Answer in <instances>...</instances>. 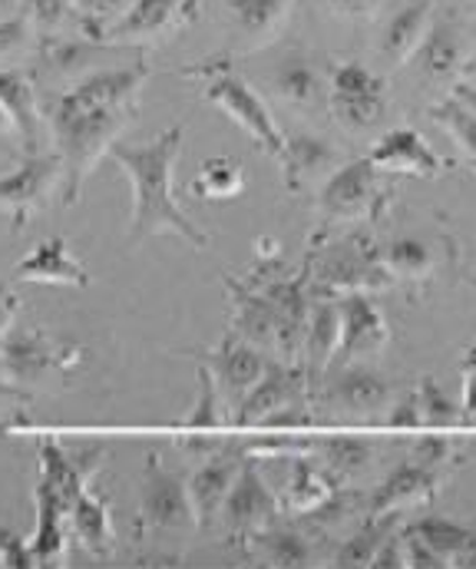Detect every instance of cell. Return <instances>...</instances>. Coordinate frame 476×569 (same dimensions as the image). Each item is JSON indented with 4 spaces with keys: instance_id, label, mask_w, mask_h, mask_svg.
Instances as JSON below:
<instances>
[{
    "instance_id": "cell-1",
    "label": "cell",
    "mask_w": 476,
    "mask_h": 569,
    "mask_svg": "<svg viewBox=\"0 0 476 569\" xmlns=\"http://www.w3.org/2000/svg\"><path fill=\"white\" fill-rule=\"evenodd\" d=\"M185 140V123H175L150 142H117L110 159L126 172L133 186L130 246H143L156 236H179L192 249H209V236L182 212L175 199V162Z\"/></svg>"
},
{
    "instance_id": "cell-2",
    "label": "cell",
    "mask_w": 476,
    "mask_h": 569,
    "mask_svg": "<svg viewBox=\"0 0 476 569\" xmlns=\"http://www.w3.org/2000/svg\"><path fill=\"white\" fill-rule=\"evenodd\" d=\"M140 120V107H77L60 97L50 103L53 152L63 166V206H73L83 192L90 172L123 140V133Z\"/></svg>"
},
{
    "instance_id": "cell-3",
    "label": "cell",
    "mask_w": 476,
    "mask_h": 569,
    "mask_svg": "<svg viewBox=\"0 0 476 569\" xmlns=\"http://www.w3.org/2000/svg\"><path fill=\"white\" fill-rule=\"evenodd\" d=\"M100 453H93L90 460L70 457L53 437L40 440V473L53 480V487L60 490L67 513H70V530L77 533V540L93 553V557H107L113 550V520H110V507L90 490L87 477L100 467Z\"/></svg>"
},
{
    "instance_id": "cell-4",
    "label": "cell",
    "mask_w": 476,
    "mask_h": 569,
    "mask_svg": "<svg viewBox=\"0 0 476 569\" xmlns=\"http://www.w3.org/2000/svg\"><path fill=\"white\" fill-rule=\"evenodd\" d=\"M308 401H312V388H308V378H305L302 365L269 358L265 375L255 381V388L232 411L229 425L272 427V430L308 425Z\"/></svg>"
},
{
    "instance_id": "cell-5",
    "label": "cell",
    "mask_w": 476,
    "mask_h": 569,
    "mask_svg": "<svg viewBox=\"0 0 476 569\" xmlns=\"http://www.w3.org/2000/svg\"><path fill=\"white\" fill-rule=\"evenodd\" d=\"M391 199L394 189L387 186V179H381V169H374L367 159L337 166L317 189V209L324 226L377 222L387 212Z\"/></svg>"
},
{
    "instance_id": "cell-6",
    "label": "cell",
    "mask_w": 476,
    "mask_h": 569,
    "mask_svg": "<svg viewBox=\"0 0 476 569\" xmlns=\"http://www.w3.org/2000/svg\"><path fill=\"white\" fill-rule=\"evenodd\" d=\"M324 100L337 127L361 137V133H371L377 123H384L391 90H387V80L367 70L364 63L344 60V63H331Z\"/></svg>"
},
{
    "instance_id": "cell-7",
    "label": "cell",
    "mask_w": 476,
    "mask_h": 569,
    "mask_svg": "<svg viewBox=\"0 0 476 569\" xmlns=\"http://www.w3.org/2000/svg\"><path fill=\"white\" fill-rule=\"evenodd\" d=\"M202 100L219 107L225 117H232L245 133L249 140L255 142L262 152H269L272 159L282 156V146H285V133L278 127V120L272 117L269 103L249 87V80H242L239 73L232 70H209L205 73V87H202Z\"/></svg>"
},
{
    "instance_id": "cell-8",
    "label": "cell",
    "mask_w": 476,
    "mask_h": 569,
    "mask_svg": "<svg viewBox=\"0 0 476 569\" xmlns=\"http://www.w3.org/2000/svg\"><path fill=\"white\" fill-rule=\"evenodd\" d=\"M63 189V166L57 152H30L23 162L0 176V216L10 219V229H27Z\"/></svg>"
},
{
    "instance_id": "cell-9",
    "label": "cell",
    "mask_w": 476,
    "mask_h": 569,
    "mask_svg": "<svg viewBox=\"0 0 476 569\" xmlns=\"http://www.w3.org/2000/svg\"><path fill=\"white\" fill-rule=\"evenodd\" d=\"M308 276L315 279L312 291L321 295H371V291H391L394 282L377 262V249L367 239L341 242L317 256L315 266H308Z\"/></svg>"
},
{
    "instance_id": "cell-10",
    "label": "cell",
    "mask_w": 476,
    "mask_h": 569,
    "mask_svg": "<svg viewBox=\"0 0 476 569\" xmlns=\"http://www.w3.org/2000/svg\"><path fill=\"white\" fill-rule=\"evenodd\" d=\"M136 523L143 533H179L195 527L192 500H189V480L169 467H162L156 453L146 457L143 480H140V513Z\"/></svg>"
},
{
    "instance_id": "cell-11",
    "label": "cell",
    "mask_w": 476,
    "mask_h": 569,
    "mask_svg": "<svg viewBox=\"0 0 476 569\" xmlns=\"http://www.w3.org/2000/svg\"><path fill=\"white\" fill-rule=\"evenodd\" d=\"M222 523H225V533L235 547L245 550V543L262 533L265 527L278 523L282 520V507H278V497L272 493V487L265 483V477L259 473L255 460L245 457L225 503H222Z\"/></svg>"
},
{
    "instance_id": "cell-12",
    "label": "cell",
    "mask_w": 476,
    "mask_h": 569,
    "mask_svg": "<svg viewBox=\"0 0 476 569\" xmlns=\"http://www.w3.org/2000/svg\"><path fill=\"white\" fill-rule=\"evenodd\" d=\"M215 381V391H219V401L225 408V418H232V411L242 405V398L255 388V381L265 375L269 368V358L265 351L239 341L235 335H229L222 345H215L212 351L199 355Z\"/></svg>"
},
{
    "instance_id": "cell-13",
    "label": "cell",
    "mask_w": 476,
    "mask_h": 569,
    "mask_svg": "<svg viewBox=\"0 0 476 569\" xmlns=\"http://www.w3.org/2000/svg\"><path fill=\"white\" fill-rule=\"evenodd\" d=\"M70 361L60 358V348L53 338H47L37 325L30 328H10L3 338H0V371L20 385V388H37L43 385L50 375L63 371Z\"/></svg>"
},
{
    "instance_id": "cell-14",
    "label": "cell",
    "mask_w": 476,
    "mask_h": 569,
    "mask_svg": "<svg viewBox=\"0 0 476 569\" xmlns=\"http://www.w3.org/2000/svg\"><path fill=\"white\" fill-rule=\"evenodd\" d=\"M414 57L421 63V73L444 87H454L464 73H470V37L460 13L447 10L434 17Z\"/></svg>"
},
{
    "instance_id": "cell-15",
    "label": "cell",
    "mask_w": 476,
    "mask_h": 569,
    "mask_svg": "<svg viewBox=\"0 0 476 569\" xmlns=\"http://www.w3.org/2000/svg\"><path fill=\"white\" fill-rule=\"evenodd\" d=\"M391 345V325L371 295H344L341 298V341L331 368H344L364 358L381 355Z\"/></svg>"
},
{
    "instance_id": "cell-16",
    "label": "cell",
    "mask_w": 476,
    "mask_h": 569,
    "mask_svg": "<svg viewBox=\"0 0 476 569\" xmlns=\"http://www.w3.org/2000/svg\"><path fill=\"white\" fill-rule=\"evenodd\" d=\"M195 20V0H133V7L100 37L113 47H140Z\"/></svg>"
},
{
    "instance_id": "cell-17",
    "label": "cell",
    "mask_w": 476,
    "mask_h": 569,
    "mask_svg": "<svg viewBox=\"0 0 476 569\" xmlns=\"http://www.w3.org/2000/svg\"><path fill=\"white\" fill-rule=\"evenodd\" d=\"M324 408L341 418L371 421L391 408V385L381 371L364 365H344L337 368L334 381L324 388Z\"/></svg>"
},
{
    "instance_id": "cell-18",
    "label": "cell",
    "mask_w": 476,
    "mask_h": 569,
    "mask_svg": "<svg viewBox=\"0 0 476 569\" xmlns=\"http://www.w3.org/2000/svg\"><path fill=\"white\" fill-rule=\"evenodd\" d=\"M367 162L381 172L394 176H417V179H437L450 169V162L424 140L414 127H394L371 146Z\"/></svg>"
},
{
    "instance_id": "cell-19",
    "label": "cell",
    "mask_w": 476,
    "mask_h": 569,
    "mask_svg": "<svg viewBox=\"0 0 476 569\" xmlns=\"http://www.w3.org/2000/svg\"><path fill=\"white\" fill-rule=\"evenodd\" d=\"M225 425H229V418L219 401L215 381H212L209 368L199 365V398H195V408L175 427V443L189 460H205L225 447V433H222Z\"/></svg>"
},
{
    "instance_id": "cell-20",
    "label": "cell",
    "mask_w": 476,
    "mask_h": 569,
    "mask_svg": "<svg viewBox=\"0 0 476 569\" xmlns=\"http://www.w3.org/2000/svg\"><path fill=\"white\" fill-rule=\"evenodd\" d=\"M242 463H245L242 447H229V443L222 450H215L212 457L199 460L195 473L189 477V500H192V513H195L199 530H209L219 520L222 503H225Z\"/></svg>"
},
{
    "instance_id": "cell-21",
    "label": "cell",
    "mask_w": 476,
    "mask_h": 569,
    "mask_svg": "<svg viewBox=\"0 0 476 569\" xmlns=\"http://www.w3.org/2000/svg\"><path fill=\"white\" fill-rule=\"evenodd\" d=\"M282 172H285V186L288 192H308V189H321L324 179L344 166V152L327 140V137H317V133H295V137H285V146H282Z\"/></svg>"
},
{
    "instance_id": "cell-22",
    "label": "cell",
    "mask_w": 476,
    "mask_h": 569,
    "mask_svg": "<svg viewBox=\"0 0 476 569\" xmlns=\"http://www.w3.org/2000/svg\"><path fill=\"white\" fill-rule=\"evenodd\" d=\"M229 288V301H232V331L239 341L259 348V351H275L278 355V311L275 305L262 295V288L249 282H239L232 276H222ZM272 355V358H275Z\"/></svg>"
},
{
    "instance_id": "cell-23",
    "label": "cell",
    "mask_w": 476,
    "mask_h": 569,
    "mask_svg": "<svg viewBox=\"0 0 476 569\" xmlns=\"http://www.w3.org/2000/svg\"><path fill=\"white\" fill-rule=\"evenodd\" d=\"M337 341H341V298L315 291L305 341H302V358H298V365H302V371L308 378L312 398L317 395V385H321V378L327 375V368L334 361Z\"/></svg>"
},
{
    "instance_id": "cell-24",
    "label": "cell",
    "mask_w": 476,
    "mask_h": 569,
    "mask_svg": "<svg viewBox=\"0 0 476 569\" xmlns=\"http://www.w3.org/2000/svg\"><path fill=\"white\" fill-rule=\"evenodd\" d=\"M444 480H447L444 470H427V467H417V463H404L391 477H384V483L367 497L364 513L377 517V513H391V510L394 513L417 510V507L431 503L440 493Z\"/></svg>"
},
{
    "instance_id": "cell-25",
    "label": "cell",
    "mask_w": 476,
    "mask_h": 569,
    "mask_svg": "<svg viewBox=\"0 0 476 569\" xmlns=\"http://www.w3.org/2000/svg\"><path fill=\"white\" fill-rule=\"evenodd\" d=\"M117 47L113 43H100V40H50L40 57H37V80L43 83H77L93 70L110 67V53Z\"/></svg>"
},
{
    "instance_id": "cell-26",
    "label": "cell",
    "mask_w": 476,
    "mask_h": 569,
    "mask_svg": "<svg viewBox=\"0 0 476 569\" xmlns=\"http://www.w3.org/2000/svg\"><path fill=\"white\" fill-rule=\"evenodd\" d=\"M17 282L30 284H57V288H90L93 276L87 266L70 252V246L57 236L40 246H33L13 269Z\"/></svg>"
},
{
    "instance_id": "cell-27",
    "label": "cell",
    "mask_w": 476,
    "mask_h": 569,
    "mask_svg": "<svg viewBox=\"0 0 476 569\" xmlns=\"http://www.w3.org/2000/svg\"><path fill=\"white\" fill-rule=\"evenodd\" d=\"M33 500H37V533H33V540L27 547H30L33 567H47V563H57L67 553L70 513H67V503H63L60 490L43 473H40V480L33 487Z\"/></svg>"
},
{
    "instance_id": "cell-28",
    "label": "cell",
    "mask_w": 476,
    "mask_h": 569,
    "mask_svg": "<svg viewBox=\"0 0 476 569\" xmlns=\"http://www.w3.org/2000/svg\"><path fill=\"white\" fill-rule=\"evenodd\" d=\"M0 110L10 120L13 137L20 140L23 152H37L40 149V127H43V110H40V93L37 83L20 73V70H7L0 67Z\"/></svg>"
},
{
    "instance_id": "cell-29",
    "label": "cell",
    "mask_w": 476,
    "mask_h": 569,
    "mask_svg": "<svg viewBox=\"0 0 476 569\" xmlns=\"http://www.w3.org/2000/svg\"><path fill=\"white\" fill-rule=\"evenodd\" d=\"M298 0H229V17L245 53H255L285 30Z\"/></svg>"
},
{
    "instance_id": "cell-30",
    "label": "cell",
    "mask_w": 476,
    "mask_h": 569,
    "mask_svg": "<svg viewBox=\"0 0 476 569\" xmlns=\"http://www.w3.org/2000/svg\"><path fill=\"white\" fill-rule=\"evenodd\" d=\"M431 20H434V0H407L381 27V53L394 67L411 63L417 47L424 43V33H427Z\"/></svg>"
},
{
    "instance_id": "cell-31",
    "label": "cell",
    "mask_w": 476,
    "mask_h": 569,
    "mask_svg": "<svg viewBox=\"0 0 476 569\" xmlns=\"http://www.w3.org/2000/svg\"><path fill=\"white\" fill-rule=\"evenodd\" d=\"M431 120L454 140V146H460L464 159L474 162L476 156V93H474V70L464 73L454 87L450 97L431 110Z\"/></svg>"
},
{
    "instance_id": "cell-32",
    "label": "cell",
    "mask_w": 476,
    "mask_h": 569,
    "mask_svg": "<svg viewBox=\"0 0 476 569\" xmlns=\"http://www.w3.org/2000/svg\"><path fill=\"white\" fill-rule=\"evenodd\" d=\"M245 553L259 557L265 567H315V547H312L308 533L298 530V527H278V523H272V527H265L262 533H255V537L245 543Z\"/></svg>"
},
{
    "instance_id": "cell-33",
    "label": "cell",
    "mask_w": 476,
    "mask_h": 569,
    "mask_svg": "<svg viewBox=\"0 0 476 569\" xmlns=\"http://www.w3.org/2000/svg\"><path fill=\"white\" fill-rule=\"evenodd\" d=\"M407 530L417 533L431 547V553L440 560V567H470L474 563L476 533L470 527H460L444 517H424V520L411 523Z\"/></svg>"
},
{
    "instance_id": "cell-34",
    "label": "cell",
    "mask_w": 476,
    "mask_h": 569,
    "mask_svg": "<svg viewBox=\"0 0 476 569\" xmlns=\"http://www.w3.org/2000/svg\"><path fill=\"white\" fill-rule=\"evenodd\" d=\"M272 87H275V97L288 107H298V110H312L324 100V83H321V73L312 63V57L305 53H288L275 63L272 70Z\"/></svg>"
},
{
    "instance_id": "cell-35",
    "label": "cell",
    "mask_w": 476,
    "mask_h": 569,
    "mask_svg": "<svg viewBox=\"0 0 476 569\" xmlns=\"http://www.w3.org/2000/svg\"><path fill=\"white\" fill-rule=\"evenodd\" d=\"M337 487H344L337 477H331L324 467H317L312 460L298 457L295 467H292V480H288L285 493L278 497V507H282V513L308 517V513H315L317 507H321Z\"/></svg>"
},
{
    "instance_id": "cell-36",
    "label": "cell",
    "mask_w": 476,
    "mask_h": 569,
    "mask_svg": "<svg viewBox=\"0 0 476 569\" xmlns=\"http://www.w3.org/2000/svg\"><path fill=\"white\" fill-rule=\"evenodd\" d=\"M377 249V262L381 269L391 276L394 284H421L427 282L437 269V259H434V249L421 239H391L384 246H374Z\"/></svg>"
},
{
    "instance_id": "cell-37",
    "label": "cell",
    "mask_w": 476,
    "mask_h": 569,
    "mask_svg": "<svg viewBox=\"0 0 476 569\" xmlns=\"http://www.w3.org/2000/svg\"><path fill=\"white\" fill-rule=\"evenodd\" d=\"M317 447H321L324 470L331 477H337L341 483L347 477H357V473L371 470L374 450H377L374 437H367V433H331V437L317 440Z\"/></svg>"
},
{
    "instance_id": "cell-38",
    "label": "cell",
    "mask_w": 476,
    "mask_h": 569,
    "mask_svg": "<svg viewBox=\"0 0 476 569\" xmlns=\"http://www.w3.org/2000/svg\"><path fill=\"white\" fill-rule=\"evenodd\" d=\"M401 520H404V513H394V510L391 513H377V517H364L361 530L337 547L334 567H371V560L377 557V550L384 547V540L401 527Z\"/></svg>"
},
{
    "instance_id": "cell-39",
    "label": "cell",
    "mask_w": 476,
    "mask_h": 569,
    "mask_svg": "<svg viewBox=\"0 0 476 569\" xmlns=\"http://www.w3.org/2000/svg\"><path fill=\"white\" fill-rule=\"evenodd\" d=\"M239 192H245V169L229 156L209 159L192 179V196L199 199H232Z\"/></svg>"
},
{
    "instance_id": "cell-40",
    "label": "cell",
    "mask_w": 476,
    "mask_h": 569,
    "mask_svg": "<svg viewBox=\"0 0 476 569\" xmlns=\"http://www.w3.org/2000/svg\"><path fill=\"white\" fill-rule=\"evenodd\" d=\"M417 395V408H421V425L424 427H450L457 421L470 427V421L460 415V405L434 381V378H424L421 388L414 391Z\"/></svg>"
},
{
    "instance_id": "cell-41",
    "label": "cell",
    "mask_w": 476,
    "mask_h": 569,
    "mask_svg": "<svg viewBox=\"0 0 476 569\" xmlns=\"http://www.w3.org/2000/svg\"><path fill=\"white\" fill-rule=\"evenodd\" d=\"M130 7H133V0H77V10H80L83 23L90 27L93 40H100Z\"/></svg>"
},
{
    "instance_id": "cell-42",
    "label": "cell",
    "mask_w": 476,
    "mask_h": 569,
    "mask_svg": "<svg viewBox=\"0 0 476 569\" xmlns=\"http://www.w3.org/2000/svg\"><path fill=\"white\" fill-rule=\"evenodd\" d=\"M30 27L43 37H53L67 17H70V0H23V10H20Z\"/></svg>"
},
{
    "instance_id": "cell-43",
    "label": "cell",
    "mask_w": 476,
    "mask_h": 569,
    "mask_svg": "<svg viewBox=\"0 0 476 569\" xmlns=\"http://www.w3.org/2000/svg\"><path fill=\"white\" fill-rule=\"evenodd\" d=\"M411 463L427 467V470H444V473H447L450 463H454V440L444 437V433H427V437H421L417 447H414Z\"/></svg>"
},
{
    "instance_id": "cell-44",
    "label": "cell",
    "mask_w": 476,
    "mask_h": 569,
    "mask_svg": "<svg viewBox=\"0 0 476 569\" xmlns=\"http://www.w3.org/2000/svg\"><path fill=\"white\" fill-rule=\"evenodd\" d=\"M30 47H33V27L23 13L0 20V63L27 53Z\"/></svg>"
},
{
    "instance_id": "cell-45",
    "label": "cell",
    "mask_w": 476,
    "mask_h": 569,
    "mask_svg": "<svg viewBox=\"0 0 476 569\" xmlns=\"http://www.w3.org/2000/svg\"><path fill=\"white\" fill-rule=\"evenodd\" d=\"M401 547H404V567L407 569H444L417 533L401 530Z\"/></svg>"
},
{
    "instance_id": "cell-46",
    "label": "cell",
    "mask_w": 476,
    "mask_h": 569,
    "mask_svg": "<svg viewBox=\"0 0 476 569\" xmlns=\"http://www.w3.org/2000/svg\"><path fill=\"white\" fill-rule=\"evenodd\" d=\"M27 405H30V391L20 388V385H13V381L0 371V425L10 421V418H17Z\"/></svg>"
},
{
    "instance_id": "cell-47",
    "label": "cell",
    "mask_w": 476,
    "mask_h": 569,
    "mask_svg": "<svg viewBox=\"0 0 476 569\" xmlns=\"http://www.w3.org/2000/svg\"><path fill=\"white\" fill-rule=\"evenodd\" d=\"M387 425L394 427V430H417L421 425V408H417V395L411 391V395H404L397 405H391L387 411Z\"/></svg>"
},
{
    "instance_id": "cell-48",
    "label": "cell",
    "mask_w": 476,
    "mask_h": 569,
    "mask_svg": "<svg viewBox=\"0 0 476 569\" xmlns=\"http://www.w3.org/2000/svg\"><path fill=\"white\" fill-rule=\"evenodd\" d=\"M0 567H33L27 540H20V537L3 530L0 533Z\"/></svg>"
},
{
    "instance_id": "cell-49",
    "label": "cell",
    "mask_w": 476,
    "mask_h": 569,
    "mask_svg": "<svg viewBox=\"0 0 476 569\" xmlns=\"http://www.w3.org/2000/svg\"><path fill=\"white\" fill-rule=\"evenodd\" d=\"M371 567L377 569H401L404 567V547H401V530H394L387 540H384V547L377 550V557L371 560Z\"/></svg>"
},
{
    "instance_id": "cell-50",
    "label": "cell",
    "mask_w": 476,
    "mask_h": 569,
    "mask_svg": "<svg viewBox=\"0 0 476 569\" xmlns=\"http://www.w3.org/2000/svg\"><path fill=\"white\" fill-rule=\"evenodd\" d=\"M334 13L347 17V20H371L381 7V0H327Z\"/></svg>"
},
{
    "instance_id": "cell-51",
    "label": "cell",
    "mask_w": 476,
    "mask_h": 569,
    "mask_svg": "<svg viewBox=\"0 0 476 569\" xmlns=\"http://www.w3.org/2000/svg\"><path fill=\"white\" fill-rule=\"evenodd\" d=\"M17 315H20V298L17 291H10V284L0 282V338L17 325Z\"/></svg>"
},
{
    "instance_id": "cell-52",
    "label": "cell",
    "mask_w": 476,
    "mask_h": 569,
    "mask_svg": "<svg viewBox=\"0 0 476 569\" xmlns=\"http://www.w3.org/2000/svg\"><path fill=\"white\" fill-rule=\"evenodd\" d=\"M7 133H13V130H10V120H7V117H3V110H0V140H3Z\"/></svg>"
}]
</instances>
